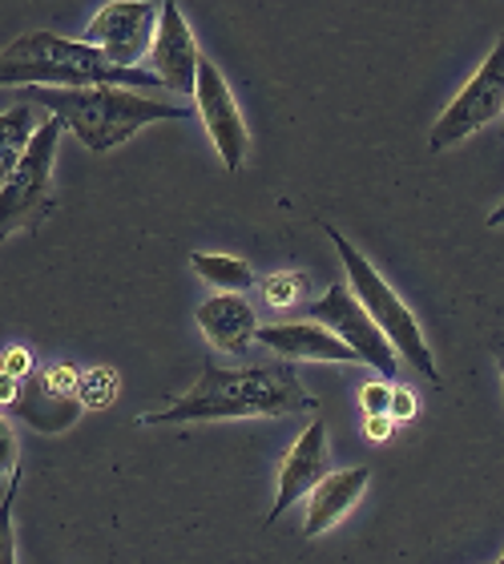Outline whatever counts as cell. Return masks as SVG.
<instances>
[{"label":"cell","instance_id":"6da1fadb","mask_svg":"<svg viewBox=\"0 0 504 564\" xmlns=\"http://www.w3.org/2000/svg\"><path fill=\"white\" fill-rule=\"evenodd\" d=\"M311 408H319V400L299 383L291 367H214V359H206L194 391H186L162 412L141 415V423L162 427V423L282 420V415H303Z\"/></svg>","mask_w":504,"mask_h":564},{"label":"cell","instance_id":"7a4b0ae2","mask_svg":"<svg viewBox=\"0 0 504 564\" xmlns=\"http://www.w3.org/2000/svg\"><path fill=\"white\" fill-rule=\"evenodd\" d=\"M17 85H45V89H94V85H114V89H133L141 94L146 85H158L150 69H121L85 41H65V36L36 29V33L17 36L0 53V89Z\"/></svg>","mask_w":504,"mask_h":564},{"label":"cell","instance_id":"3957f363","mask_svg":"<svg viewBox=\"0 0 504 564\" xmlns=\"http://www.w3.org/2000/svg\"><path fill=\"white\" fill-rule=\"evenodd\" d=\"M21 101L45 106L49 118H57L85 150L109 153L121 141H129L141 126L153 121L186 118V106H170L158 97L133 94V89H114V85H94V89H24Z\"/></svg>","mask_w":504,"mask_h":564},{"label":"cell","instance_id":"277c9868","mask_svg":"<svg viewBox=\"0 0 504 564\" xmlns=\"http://www.w3.org/2000/svg\"><path fill=\"white\" fill-rule=\"evenodd\" d=\"M323 235L331 238V247L340 250L343 259V271H347V286H352V294L360 299V306H364L367 315L376 318V327L387 335V343L396 347V355L404 359L408 367H416L428 383H440V367H436V355H432V343L423 339L420 323H416V315L408 311V303L399 299L392 286H387L384 274L372 267V262L360 254V247H352L347 238L335 230L331 223H323Z\"/></svg>","mask_w":504,"mask_h":564},{"label":"cell","instance_id":"5b68a950","mask_svg":"<svg viewBox=\"0 0 504 564\" xmlns=\"http://www.w3.org/2000/svg\"><path fill=\"white\" fill-rule=\"evenodd\" d=\"M57 118H45L36 130L33 145L21 158L17 174L0 189V242L17 230L36 226L45 214H53V162H57V141H61Z\"/></svg>","mask_w":504,"mask_h":564},{"label":"cell","instance_id":"8992f818","mask_svg":"<svg viewBox=\"0 0 504 564\" xmlns=\"http://www.w3.org/2000/svg\"><path fill=\"white\" fill-rule=\"evenodd\" d=\"M496 118H504V36L484 57L481 69L472 73V82L448 101V109L428 133V150H452L472 133H481L484 126H493Z\"/></svg>","mask_w":504,"mask_h":564},{"label":"cell","instance_id":"52a82bcc","mask_svg":"<svg viewBox=\"0 0 504 564\" xmlns=\"http://www.w3.org/2000/svg\"><path fill=\"white\" fill-rule=\"evenodd\" d=\"M311 323H323L331 335H340V339L360 355V364L376 367L384 379L399 376V364H404V359H399L396 347L387 343L384 330L376 327V318L360 306L352 286H343V282L328 286V294H323L319 303H311Z\"/></svg>","mask_w":504,"mask_h":564},{"label":"cell","instance_id":"ba28073f","mask_svg":"<svg viewBox=\"0 0 504 564\" xmlns=\"http://www.w3.org/2000/svg\"><path fill=\"white\" fill-rule=\"evenodd\" d=\"M158 17H162V4H150V0H109L97 9L82 41L101 48L121 69H138V61L150 53L158 36Z\"/></svg>","mask_w":504,"mask_h":564},{"label":"cell","instance_id":"9c48e42d","mask_svg":"<svg viewBox=\"0 0 504 564\" xmlns=\"http://www.w3.org/2000/svg\"><path fill=\"white\" fill-rule=\"evenodd\" d=\"M12 412L21 415L29 427H36V432H45V435L69 432L85 412L77 367L61 364V367H45V371H33V376L21 383V395L12 403Z\"/></svg>","mask_w":504,"mask_h":564},{"label":"cell","instance_id":"30bf717a","mask_svg":"<svg viewBox=\"0 0 504 564\" xmlns=\"http://www.w3.org/2000/svg\"><path fill=\"white\" fill-rule=\"evenodd\" d=\"M194 106H199L202 126H206V133H211L223 165L230 170V174H238L243 162H247L250 133H247V121H243V109H238L235 94H230V85H226L223 69H218L211 57H202V65H199Z\"/></svg>","mask_w":504,"mask_h":564},{"label":"cell","instance_id":"8fae6325","mask_svg":"<svg viewBox=\"0 0 504 564\" xmlns=\"http://www.w3.org/2000/svg\"><path fill=\"white\" fill-rule=\"evenodd\" d=\"M199 65H202V48L190 33L186 17L174 0L162 4V17H158V36L150 45V73L158 77L162 89H174L182 97H194V85H199Z\"/></svg>","mask_w":504,"mask_h":564},{"label":"cell","instance_id":"7c38bea8","mask_svg":"<svg viewBox=\"0 0 504 564\" xmlns=\"http://www.w3.org/2000/svg\"><path fill=\"white\" fill-rule=\"evenodd\" d=\"M328 471H331L328 468V423L311 420L279 464V496H275V505H270V512H267V524H275L287 508L315 492Z\"/></svg>","mask_w":504,"mask_h":564},{"label":"cell","instance_id":"4fadbf2b","mask_svg":"<svg viewBox=\"0 0 504 564\" xmlns=\"http://www.w3.org/2000/svg\"><path fill=\"white\" fill-rule=\"evenodd\" d=\"M262 347H270L282 359H319V364H360V355L340 339L331 335L323 323H275V327H258L255 335Z\"/></svg>","mask_w":504,"mask_h":564},{"label":"cell","instance_id":"5bb4252c","mask_svg":"<svg viewBox=\"0 0 504 564\" xmlns=\"http://www.w3.org/2000/svg\"><path fill=\"white\" fill-rule=\"evenodd\" d=\"M199 327L214 351L223 355H243L258 335L255 306L247 303V294H211L199 306Z\"/></svg>","mask_w":504,"mask_h":564},{"label":"cell","instance_id":"9a60e30c","mask_svg":"<svg viewBox=\"0 0 504 564\" xmlns=\"http://www.w3.org/2000/svg\"><path fill=\"white\" fill-rule=\"evenodd\" d=\"M367 480H372V471H367L364 464H360V468L328 471L323 484L307 496V500H311V505H307V520H303L307 536H323L328 529H335V524L355 508V500L367 492Z\"/></svg>","mask_w":504,"mask_h":564},{"label":"cell","instance_id":"2e32d148","mask_svg":"<svg viewBox=\"0 0 504 564\" xmlns=\"http://www.w3.org/2000/svg\"><path fill=\"white\" fill-rule=\"evenodd\" d=\"M41 121L45 118H36L29 101H17V106H9L0 113V189L17 174V165H21V158L29 153V145H33L36 130H41Z\"/></svg>","mask_w":504,"mask_h":564},{"label":"cell","instance_id":"e0dca14e","mask_svg":"<svg viewBox=\"0 0 504 564\" xmlns=\"http://www.w3.org/2000/svg\"><path fill=\"white\" fill-rule=\"evenodd\" d=\"M190 271L202 282H211L218 294H243L255 286V274L243 259L235 254H214V250H194L190 254Z\"/></svg>","mask_w":504,"mask_h":564},{"label":"cell","instance_id":"ac0fdd59","mask_svg":"<svg viewBox=\"0 0 504 564\" xmlns=\"http://www.w3.org/2000/svg\"><path fill=\"white\" fill-rule=\"evenodd\" d=\"M17 488H21V471H12L9 476V488H4V500H0V564H17V532H12Z\"/></svg>","mask_w":504,"mask_h":564},{"label":"cell","instance_id":"d6986e66","mask_svg":"<svg viewBox=\"0 0 504 564\" xmlns=\"http://www.w3.org/2000/svg\"><path fill=\"white\" fill-rule=\"evenodd\" d=\"M303 291V274H270L262 282V294H267L270 306H291Z\"/></svg>","mask_w":504,"mask_h":564},{"label":"cell","instance_id":"ffe728a7","mask_svg":"<svg viewBox=\"0 0 504 564\" xmlns=\"http://www.w3.org/2000/svg\"><path fill=\"white\" fill-rule=\"evenodd\" d=\"M360 403H364L367 415H387V408H392V383H364L360 388Z\"/></svg>","mask_w":504,"mask_h":564},{"label":"cell","instance_id":"44dd1931","mask_svg":"<svg viewBox=\"0 0 504 564\" xmlns=\"http://www.w3.org/2000/svg\"><path fill=\"white\" fill-rule=\"evenodd\" d=\"M17 471V435H12L9 420L0 415V476H12Z\"/></svg>","mask_w":504,"mask_h":564},{"label":"cell","instance_id":"7402d4cb","mask_svg":"<svg viewBox=\"0 0 504 564\" xmlns=\"http://www.w3.org/2000/svg\"><path fill=\"white\" fill-rule=\"evenodd\" d=\"M0 371H9L12 379H29V376H33V355L24 351V347H12V351L4 355Z\"/></svg>","mask_w":504,"mask_h":564},{"label":"cell","instance_id":"603a6c76","mask_svg":"<svg viewBox=\"0 0 504 564\" xmlns=\"http://www.w3.org/2000/svg\"><path fill=\"white\" fill-rule=\"evenodd\" d=\"M392 420H411L416 415V395L408 388H392V408H387Z\"/></svg>","mask_w":504,"mask_h":564},{"label":"cell","instance_id":"cb8c5ba5","mask_svg":"<svg viewBox=\"0 0 504 564\" xmlns=\"http://www.w3.org/2000/svg\"><path fill=\"white\" fill-rule=\"evenodd\" d=\"M392 423H396L392 415H367V420H364V435L379 444V440H387V435H392Z\"/></svg>","mask_w":504,"mask_h":564},{"label":"cell","instance_id":"d4e9b609","mask_svg":"<svg viewBox=\"0 0 504 564\" xmlns=\"http://www.w3.org/2000/svg\"><path fill=\"white\" fill-rule=\"evenodd\" d=\"M21 395V379H12L9 371H0V408H12Z\"/></svg>","mask_w":504,"mask_h":564},{"label":"cell","instance_id":"484cf974","mask_svg":"<svg viewBox=\"0 0 504 564\" xmlns=\"http://www.w3.org/2000/svg\"><path fill=\"white\" fill-rule=\"evenodd\" d=\"M489 226H504V202H501V206H496L493 214H489Z\"/></svg>","mask_w":504,"mask_h":564},{"label":"cell","instance_id":"4316f807","mask_svg":"<svg viewBox=\"0 0 504 564\" xmlns=\"http://www.w3.org/2000/svg\"><path fill=\"white\" fill-rule=\"evenodd\" d=\"M496 367H501V379H504V339L496 343Z\"/></svg>","mask_w":504,"mask_h":564},{"label":"cell","instance_id":"83f0119b","mask_svg":"<svg viewBox=\"0 0 504 564\" xmlns=\"http://www.w3.org/2000/svg\"><path fill=\"white\" fill-rule=\"evenodd\" d=\"M496 564H504V556H501V561H496Z\"/></svg>","mask_w":504,"mask_h":564},{"label":"cell","instance_id":"f1b7e54d","mask_svg":"<svg viewBox=\"0 0 504 564\" xmlns=\"http://www.w3.org/2000/svg\"><path fill=\"white\" fill-rule=\"evenodd\" d=\"M501 121H504V118H501Z\"/></svg>","mask_w":504,"mask_h":564}]
</instances>
